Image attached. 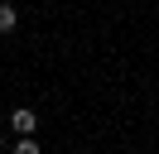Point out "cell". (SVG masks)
Here are the masks:
<instances>
[{
  "label": "cell",
  "mask_w": 159,
  "mask_h": 154,
  "mask_svg": "<svg viewBox=\"0 0 159 154\" xmlns=\"http://www.w3.org/2000/svg\"><path fill=\"white\" fill-rule=\"evenodd\" d=\"M10 130L15 135H39V111L34 106H15L10 111Z\"/></svg>",
  "instance_id": "obj_1"
},
{
  "label": "cell",
  "mask_w": 159,
  "mask_h": 154,
  "mask_svg": "<svg viewBox=\"0 0 159 154\" xmlns=\"http://www.w3.org/2000/svg\"><path fill=\"white\" fill-rule=\"evenodd\" d=\"M10 149H15V154H43L34 135H15V144H10Z\"/></svg>",
  "instance_id": "obj_3"
},
{
  "label": "cell",
  "mask_w": 159,
  "mask_h": 154,
  "mask_svg": "<svg viewBox=\"0 0 159 154\" xmlns=\"http://www.w3.org/2000/svg\"><path fill=\"white\" fill-rule=\"evenodd\" d=\"M15 29H20V10L10 0H0V34H15Z\"/></svg>",
  "instance_id": "obj_2"
}]
</instances>
